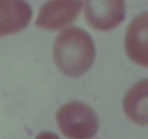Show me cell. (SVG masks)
<instances>
[{"instance_id": "cell-1", "label": "cell", "mask_w": 148, "mask_h": 139, "mask_svg": "<svg viewBox=\"0 0 148 139\" xmlns=\"http://www.w3.org/2000/svg\"><path fill=\"white\" fill-rule=\"evenodd\" d=\"M95 46L88 33L77 27L65 29L53 46V59L66 76L78 77L90 68L95 59Z\"/></svg>"}, {"instance_id": "cell-2", "label": "cell", "mask_w": 148, "mask_h": 139, "mask_svg": "<svg viewBox=\"0 0 148 139\" xmlns=\"http://www.w3.org/2000/svg\"><path fill=\"white\" fill-rule=\"evenodd\" d=\"M62 134L69 139H90L98 132L99 123L93 110L82 102L64 105L56 113Z\"/></svg>"}, {"instance_id": "cell-3", "label": "cell", "mask_w": 148, "mask_h": 139, "mask_svg": "<svg viewBox=\"0 0 148 139\" xmlns=\"http://www.w3.org/2000/svg\"><path fill=\"white\" fill-rule=\"evenodd\" d=\"M84 17L90 27L100 31L116 27L124 19V0H82Z\"/></svg>"}, {"instance_id": "cell-4", "label": "cell", "mask_w": 148, "mask_h": 139, "mask_svg": "<svg viewBox=\"0 0 148 139\" xmlns=\"http://www.w3.org/2000/svg\"><path fill=\"white\" fill-rule=\"evenodd\" d=\"M81 7L79 0H49L40 9L35 25L43 30H60L76 20Z\"/></svg>"}, {"instance_id": "cell-5", "label": "cell", "mask_w": 148, "mask_h": 139, "mask_svg": "<svg viewBox=\"0 0 148 139\" xmlns=\"http://www.w3.org/2000/svg\"><path fill=\"white\" fill-rule=\"evenodd\" d=\"M32 14L31 7L25 0H0V37L25 29Z\"/></svg>"}, {"instance_id": "cell-6", "label": "cell", "mask_w": 148, "mask_h": 139, "mask_svg": "<svg viewBox=\"0 0 148 139\" xmlns=\"http://www.w3.org/2000/svg\"><path fill=\"white\" fill-rule=\"evenodd\" d=\"M147 19V13L145 12L132 22L127 29L124 43L129 58L133 62L145 67L148 65Z\"/></svg>"}, {"instance_id": "cell-7", "label": "cell", "mask_w": 148, "mask_h": 139, "mask_svg": "<svg viewBox=\"0 0 148 139\" xmlns=\"http://www.w3.org/2000/svg\"><path fill=\"white\" fill-rule=\"evenodd\" d=\"M147 79L136 84L124 97V108L130 120L137 125H147Z\"/></svg>"}, {"instance_id": "cell-8", "label": "cell", "mask_w": 148, "mask_h": 139, "mask_svg": "<svg viewBox=\"0 0 148 139\" xmlns=\"http://www.w3.org/2000/svg\"><path fill=\"white\" fill-rule=\"evenodd\" d=\"M36 139H61L56 134L51 132H43L39 134Z\"/></svg>"}]
</instances>
